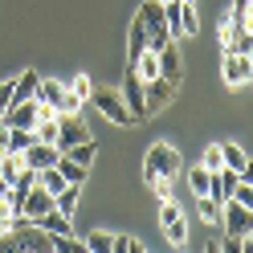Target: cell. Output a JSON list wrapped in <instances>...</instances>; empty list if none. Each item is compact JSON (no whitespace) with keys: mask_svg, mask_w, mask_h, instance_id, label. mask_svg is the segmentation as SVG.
Wrapping results in <instances>:
<instances>
[{"mask_svg":"<svg viewBox=\"0 0 253 253\" xmlns=\"http://www.w3.org/2000/svg\"><path fill=\"white\" fill-rule=\"evenodd\" d=\"M82 139H90L82 115H78V110H57V139H53V147L57 151H70L74 143H82Z\"/></svg>","mask_w":253,"mask_h":253,"instance_id":"3","label":"cell"},{"mask_svg":"<svg viewBox=\"0 0 253 253\" xmlns=\"http://www.w3.org/2000/svg\"><path fill=\"white\" fill-rule=\"evenodd\" d=\"M160 53V78L171 86H180V53H176V41H168L164 49H155Z\"/></svg>","mask_w":253,"mask_h":253,"instance_id":"14","label":"cell"},{"mask_svg":"<svg viewBox=\"0 0 253 253\" xmlns=\"http://www.w3.org/2000/svg\"><path fill=\"white\" fill-rule=\"evenodd\" d=\"M184 4H196V0H184Z\"/></svg>","mask_w":253,"mask_h":253,"instance_id":"38","label":"cell"},{"mask_svg":"<svg viewBox=\"0 0 253 253\" xmlns=\"http://www.w3.org/2000/svg\"><path fill=\"white\" fill-rule=\"evenodd\" d=\"M123 102H126V110H131V119L139 123V119H151L147 115V98H143V78L135 74V66H126V74H123Z\"/></svg>","mask_w":253,"mask_h":253,"instance_id":"5","label":"cell"},{"mask_svg":"<svg viewBox=\"0 0 253 253\" xmlns=\"http://www.w3.org/2000/svg\"><path fill=\"white\" fill-rule=\"evenodd\" d=\"M253 78V61L241 57V53H225V82L229 86H249Z\"/></svg>","mask_w":253,"mask_h":253,"instance_id":"13","label":"cell"},{"mask_svg":"<svg viewBox=\"0 0 253 253\" xmlns=\"http://www.w3.org/2000/svg\"><path fill=\"white\" fill-rule=\"evenodd\" d=\"M147 49V29H143V21H131V41H126V66H135L139 61V53Z\"/></svg>","mask_w":253,"mask_h":253,"instance_id":"15","label":"cell"},{"mask_svg":"<svg viewBox=\"0 0 253 253\" xmlns=\"http://www.w3.org/2000/svg\"><path fill=\"white\" fill-rule=\"evenodd\" d=\"M220 164L233 168V171H249V155H245V147H237V143H220Z\"/></svg>","mask_w":253,"mask_h":253,"instance_id":"18","label":"cell"},{"mask_svg":"<svg viewBox=\"0 0 253 253\" xmlns=\"http://www.w3.org/2000/svg\"><path fill=\"white\" fill-rule=\"evenodd\" d=\"M57 147L53 143H41V139H37V143H29L25 151H21V160H25V168H33V171H41V168H53L57 164Z\"/></svg>","mask_w":253,"mask_h":253,"instance_id":"11","label":"cell"},{"mask_svg":"<svg viewBox=\"0 0 253 253\" xmlns=\"http://www.w3.org/2000/svg\"><path fill=\"white\" fill-rule=\"evenodd\" d=\"M139 21H143V29H147V49H164V45L171 41L168 25H164V4H160V0H143Z\"/></svg>","mask_w":253,"mask_h":253,"instance_id":"2","label":"cell"},{"mask_svg":"<svg viewBox=\"0 0 253 253\" xmlns=\"http://www.w3.org/2000/svg\"><path fill=\"white\" fill-rule=\"evenodd\" d=\"M237 180H241V171H233V168H216V171H209V196H212L216 204H225V200L233 196Z\"/></svg>","mask_w":253,"mask_h":253,"instance_id":"10","label":"cell"},{"mask_svg":"<svg viewBox=\"0 0 253 253\" xmlns=\"http://www.w3.org/2000/svg\"><path fill=\"white\" fill-rule=\"evenodd\" d=\"M229 53H241V57L253 53V33H249V29H245V33H237V41L229 45Z\"/></svg>","mask_w":253,"mask_h":253,"instance_id":"31","label":"cell"},{"mask_svg":"<svg viewBox=\"0 0 253 253\" xmlns=\"http://www.w3.org/2000/svg\"><path fill=\"white\" fill-rule=\"evenodd\" d=\"M82 245H86V253H110V245H115V237H110L106 229H94V233L86 237Z\"/></svg>","mask_w":253,"mask_h":253,"instance_id":"23","label":"cell"},{"mask_svg":"<svg viewBox=\"0 0 253 253\" xmlns=\"http://www.w3.org/2000/svg\"><path fill=\"white\" fill-rule=\"evenodd\" d=\"M220 225H225V233H233V237H249L253 212L245 209V204H237V200H225L220 204Z\"/></svg>","mask_w":253,"mask_h":253,"instance_id":"8","label":"cell"},{"mask_svg":"<svg viewBox=\"0 0 253 253\" xmlns=\"http://www.w3.org/2000/svg\"><path fill=\"white\" fill-rule=\"evenodd\" d=\"M164 237H168L171 245H184V241H188V220H184V216L168 220V225H164Z\"/></svg>","mask_w":253,"mask_h":253,"instance_id":"25","label":"cell"},{"mask_svg":"<svg viewBox=\"0 0 253 253\" xmlns=\"http://www.w3.org/2000/svg\"><path fill=\"white\" fill-rule=\"evenodd\" d=\"M249 4H253V0H233V12H229V21H233L237 29H249Z\"/></svg>","mask_w":253,"mask_h":253,"instance_id":"29","label":"cell"},{"mask_svg":"<svg viewBox=\"0 0 253 253\" xmlns=\"http://www.w3.org/2000/svg\"><path fill=\"white\" fill-rule=\"evenodd\" d=\"M37 184L45 188V192H53V196H57L61 188H66V176H61L57 168H41V171H37Z\"/></svg>","mask_w":253,"mask_h":253,"instance_id":"21","label":"cell"},{"mask_svg":"<svg viewBox=\"0 0 253 253\" xmlns=\"http://www.w3.org/2000/svg\"><path fill=\"white\" fill-rule=\"evenodd\" d=\"M115 253H143V241H135V237H115Z\"/></svg>","mask_w":253,"mask_h":253,"instance_id":"32","label":"cell"},{"mask_svg":"<svg viewBox=\"0 0 253 253\" xmlns=\"http://www.w3.org/2000/svg\"><path fill=\"white\" fill-rule=\"evenodd\" d=\"M151 192L160 196V200H171V180H155V184H151Z\"/></svg>","mask_w":253,"mask_h":253,"instance_id":"37","label":"cell"},{"mask_svg":"<svg viewBox=\"0 0 253 253\" xmlns=\"http://www.w3.org/2000/svg\"><path fill=\"white\" fill-rule=\"evenodd\" d=\"M204 168H209V171L225 168V164H220V143H209V151H204Z\"/></svg>","mask_w":253,"mask_h":253,"instance_id":"33","label":"cell"},{"mask_svg":"<svg viewBox=\"0 0 253 253\" xmlns=\"http://www.w3.org/2000/svg\"><path fill=\"white\" fill-rule=\"evenodd\" d=\"M196 209H200V220L204 225H220V204L204 192V196H196Z\"/></svg>","mask_w":253,"mask_h":253,"instance_id":"22","label":"cell"},{"mask_svg":"<svg viewBox=\"0 0 253 253\" xmlns=\"http://www.w3.org/2000/svg\"><path fill=\"white\" fill-rule=\"evenodd\" d=\"M33 131H37V139H41V143H53V139H57V115L41 119V123L33 126Z\"/></svg>","mask_w":253,"mask_h":253,"instance_id":"30","label":"cell"},{"mask_svg":"<svg viewBox=\"0 0 253 253\" xmlns=\"http://www.w3.org/2000/svg\"><path fill=\"white\" fill-rule=\"evenodd\" d=\"M57 171H61V176H66V184H78V188H82L86 184V164H78V160H70V155H57V164H53Z\"/></svg>","mask_w":253,"mask_h":253,"instance_id":"17","label":"cell"},{"mask_svg":"<svg viewBox=\"0 0 253 253\" xmlns=\"http://www.w3.org/2000/svg\"><path fill=\"white\" fill-rule=\"evenodd\" d=\"M37 82H41V74H37V70H25V74L17 78V82H12V102L33 98V94H37ZM12 102H8V106H12Z\"/></svg>","mask_w":253,"mask_h":253,"instance_id":"16","label":"cell"},{"mask_svg":"<svg viewBox=\"0 0 253 253\" xmlns=\"http://www.w3.org/2000/svg\"><path fill=\"white\" fill-rule=\"evenodd\" d=\"M33 98L45 102V106H53V110H82V102H78L74 94L66 90V82H57V78H41Z\"/></svg>","mask_w":253,"mask_h":253,"instance_id":"4","label":"cell"},{"mask_svg":"<svg viewBox=\"0 0 253 253\" xmlns=\"http://www.w3.org/2000/svg\"><path fill=\"white\" fill-rule=\"evenodd\" d=\"M184 176H188V188H192V192L196 196H204V192H209V168H192V171H184Z\"/></svg>","mask_w":253,"mask_h":253,"instance_id":"26","label":"cell"},{"mask_svg":"<svg viewBox=\"0 0 253 253\" xmlns=\"http://www.w3.org/2000/svg\"><path fill=\"white\" fill-rule=\"evenodd\" d=\"M0 123H4V126H21V131H33V126L41 123V102H37V98L12 102L4 115H0Z\"/></svg>","mask_w":253,"mask_h":253,"instance_id":"7","label":"cell"},{"mask_svg":"<svg viewBox=\"0 0 253 253\" xmlns=\"http://www.w3.org/2000/svg\"><path fill=\"white\" fill-rule=\"evenodd\" d=\"M171 94H176V86L164 82V78H151V82H143V98H147V115H155V110H164L171 102Z\"/></svg>","mask_w":253,"mask_h":253,"instance_id":"12","label":"cell"},{"mask_svg":"<svg viewBox=\"0 0 253 253\" xmlns=\"http://www.w3.org/2000/svg\"><path fill=\"white\" fill-rule=\"evenodd\" d=\"M90 102L98 106V110H102V115H106L110 123H119V126H131V123H135L119 90H94V94H90Z\"/></svg>","mask_w":253,"mask_h":253,"instance_id":"6","label":"cell"},{"mask_svg":"<svg viewBox=\"0 0 253 253\" xmlns=\"http://www.w3.org/2000/svg\"><path fill=\"white\" fill-rule=\"evenodd\" d=\"M237 249H249V237H233V233H225V253H237Z\"/></svg>","mask_w":253,"mask_h":253,"instance_id":"35","label":"cell"},{"mask_svg":"<svg viewBox=\"0 0 253 253\" xmlns=\"http://www.w3.org/2000/svg\"><path fill=\"white\" fill-rule=\"evenodd\" d=\"M176 176H180V151H171L168 143H155L143 155V180L155 184V180H176Z\"/></svg>","mask_w":253,"mask_h":253,"instance_id":"1","label":"cell"},{"mask_svg":"<svg viewBox=\"0 0 253 253\" xmlns=\"http://www.w3.org/2000/svg\"><path fill=\"white\" fill-rule=\"evenodd\" d=\"M49 209H53V192H45L41 184H33V188H29V196L21 200V216L33 220V225H37V220L49 212Z\"/></svg>","mask_w":253,"mask_h":253,"instance_id":"9","label":"cell"},{"mask_svg":"<svg viewBox=\"0 0 253 253\" xmlns=\"http://www.w3.org/2000/svg\"><path fill=\"white\" fill-rule=\"evenodd\" d=\"M61 155H70V160H78V164H86V168H90V164H94V155H98V147H94L90 139H82V143H74L70 151H61Z\"/></svg>","mask_w":253,"mask_h":253,"instance_id":"24","label":"cell"},{"mask_svg":"<svg viewBox=\"0 0 253 253\" xmlns=\"http://www.w3.org/2000/svg\"><path fill=\"white\" fill-rule=\"evenodd\" d=\"M12 82H17V78H4V82H0V115H4L8 102H12Z\"/></svg>","mask_w":253,"mask_h":253,"instance_id":"34","label":"cell"},{"mask_svg":"<svg viewBox=\"0 0 253 253\" xmlns=\"http://www.w3.org/2000/svg\"><path fill=\"white\" fill-rule=\"evenodd\" d=\"M37 225H41L45 233H49V237H61V233H70V212H57V209H49V212H45V216L37 220Z\"/></svg>","mask_w":253,"mask_h":253,"instance_id":"19","label":"cell"},{"mask_svg":"<svg viewBox=\"0 0 253 253\" xmlns=\"http://www.w3.org/2000/svg\"><path fill=\"white\" fill-rule=\"evenodd\" d=\"M180 33H184V37H196V33H200L196 4H184V0H180Z\"/></svg>","mask_w":253,"mask_h":253,"instance_id":"20","label":"cell"},{"mask_svg":"<svg viewBox=\"0 0 253 253\" xmlns=\"http://www.w3.org/2000/svg\"><path fill=\"white\" fill-rule=\"evenodd\" d=\"M237 33H245V29H237L233 21H225V29H220V37H225V49H229V45L237 41Z\"/></svg>","mask_w":253,"mask_h":253,"instance_id":"36","label":"cell"},{"mask_svg":"<svg viewBox=\"0 0 253 253\" xmlns=\"http://www.w3.org/2000/svg\"><path fill=\"white\" fill-rule=\"evenodd\" d=\"M66 90L74 94L78 102H86L90 94H94V82H90V78H82V74H78V78H70V82H66Z\"/></svg>","mask_w":253,"mask_h":253,"instance_id":"27","label":"cell"},{"mask_svg":"<svg viewBox=\"0 0 253 253\" xmlns=\"http://www.w3.org/2000/svg\"><path fill=\"white\" fill-rule=\"evenodd\" d=\"M229 200H237V204H245V209H253V184H249V176L237 180V188H233V196H229Z\"/></svg>","mask_w":253,"mask_h":253,"instance_id":"28","label":"cell"}]
</instances>
